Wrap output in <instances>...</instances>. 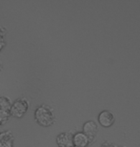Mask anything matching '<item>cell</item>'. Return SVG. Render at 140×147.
Masks as SVG:
<instances>
[{
  "instance_id": "1",
  "label": "cell",
  "mask_w": 140,
  "mask_h": 147,
  "mask_svg": "<svg viewBox=\"0 0 140 147\" xmlns=\"http://www.w3.org/2000/svg\"><path fill=\"white\" fill-rule=\"evenodd\" d=\"M34 119L42 127H50L55 121L54 109L47 104H41L36 107L33 113Z\"/></svg>"
},
{
  "instance_id": "2",
  "label": "cell",
  "mask_w": 140,
  "mask_h": 147,
  "mask_svg": "<svg viewBox=\"0 0 140 147\" xmlns=\"http://www.w3.org/2000/svg\"><path fill=\"white\" fill-rule=\"evenodd\" d=\"M30 107V103L25 98H20L16 99L15 101L11 103L10 113L11 116L16 119H21L27 114V112Z\"/></svg>"
},
{
  "instance_id": "3",
  "label": "cell",
  "mask_w": 140,
  "mask_h": 147,
  "mask_svg": "<svg viewBox=\"0 0 140 147\" xmlns=\"http://www.w3.org/2000/svg\"><path fill=\"white\" fill-rule=\"evenodd\" d=\"M97 131H98V126L96 124V122L93 121V120H88V121H86L83 124L82 132L89 138V140L91 144L95 140Z\"/></svg>"
},
{
  "instance_id": "4",
  "label": "cell",
  "mask_w": 140,
  "mask_h": 147,
  "mask_svg": "<svg viewBox=\"0 0 140 147\" xmlns=\"http://www.w3.org/2000/svg\"><path fill=\"white\" fill-rule=\"evenodd\" d=\"M97 119H98L99 124H100L102 127L109 128L115 123V115H113L111 111L104 110L99 113Z\"/></svg>"
},
{
  "instance_id": "5",
  "label": "cell",
  "mask_w": 140,
  "mask_h": 147,
  "mask_svg": "<svg viewBox=\"0 0 140 147\" xmlns=\"http://www.w3.org/2000/svg\"><path fill=\"white\" fill-rule=\"evenodd\" d=\"M72 135L71 132H62L56 137V144L58 147H72L74 142H72Z\"/></svg>"
},
{
  "instance_id": "6",
  "label": "cell",
  "mask_w": 140,
  "mask_h": 147,
  "mask_svg": "<svg viewBox=\"0 0 140 147\" xmlns=\"http://www.w3.org/2000/svg\"><path fill=\"white\" fill-rule=\"evenodd\" d=\"M14 137L11 130L0 132V147H13Z\"/></svg>"
},
{
  "instance_id": "7",
  "label": "cell",
  "mask_w": 140,
  "mask_h": 147,
  "mask_svg": "<svg viewBox=\"0 0 140 147\" xmlns=\"http://www.w3.org/2000/svg\"><path fill=\"white\" fill-rule=\"evenodd\" d=\"M72 142H74V146L75 147H87L91 144L89 138L83 132H76L75 134H74Z\"/></svg>"
},
{
  "instance_id": "8",
  "label": "cell",
  "mask_w": 140,
  "mask_h": 147,
  "mask_svg": "<svg viewBox=\"0 0 140 147\" xmlns=\"http://www.w3.org/2000/svg\"><path fill=\"white\" fill-rule=\"evenodd\" d=\"M11 106V101L8 96H0V110L10 111Z\"/></svg>"
},
{
  "instance_id": "9",
  "label": "cell",
  "mask_w": 140,
  "mask_h": 147,
  "mask_svg": "<svg viewBox=\"0 0 140 147\" xmlns=\"http://www.w3.org/2000/svg\"><path fill=\"white\" fill-rule=\"evenodd\" d=\"M10 111H3L0 110V126H3L7 123L11 119Z\"/></svg>"
},
{
  "instance_id": "10",
  "label": "cell",
  "mask_w": 140,
  "mask_h": 147,
  "mask_svg": "<svg viewBox=\"0 0 140 147\" xmlns=\"http://www.w3.org/2000/svg\"><path fill=\"white\" fill-rule=\"evenodd\" d=\"M5 28L0 27V52L4 49V47L6 46V39H5Z\"/></svg>"
},
{
  "instance_id": "11",
  "label": "cell",
  "mask_w": 140,
  "mask_h": 147,
  "mask_svg": "<svg viewBox=\"0 0 140 147\" xmlns=\"http://www.w3.org/2000/svg\"><path fill=\"white\" fill-rule=\"evenodd\" d=\"M101 147H116V146L113 144V143L110 142H105L102 143Z\"/></svg>"
},
{
  "instance_id": "12",
  "label": "cell",
  "mask_w": 140,
  "mask_h": 147,
  "mask_svg": "<svg viewBox=\"0 0 140 147\" xmlns=\"http://www.w3.org/2000/svg\"><path fill=\"white\" fill-rule=\"evenodd\" d=\"M2 71V63H1V61H0V72Z\"/></svg>"
},
{
  "instance_id": "13",
  "label": "cell",
  "mask_w": 140,
  "mask_h": 147,
  "mask_svg": "<svg viewBox=\"0 0 140 147\" xmlns=\"http://www.w3.org/2000/svg\"><path fill=\"white\" fill-rule=\"evenodd\" d=\"M120 147H124V146H120Z\"/></svg>"
},
{
  "instance_id": "14",
  "label": "cell",
  "mask_w": 140,
  "mask_h": 147,
  "mask_svg": "<svg viewBox=\"0 0 140 147\" xmlns=\"http://www.w3.org/2000/svg\"><path fill=\"white\" fill-rule=\"evenodd\" d=\"M72 147H75V146H72Z\"/></svg>"
}]
</instances>
